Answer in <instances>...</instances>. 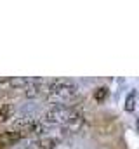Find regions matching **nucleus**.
<instances>
[{"label": "nucleus", "instance_id": "1", "mask_svg": "<svg viewBox=\"0 0 139 149\" xmlns=\"http://www.w3.org/2000/svg\"><path fill=\"white\" fill-rule=\"evenodd\" d=\"M75 94H77V85L68 81V80H54V81H51V85L45 90L47 99L52 101L54 104L66 101L70 97H73Z\"/></svg>", "mask_w": 139, "mask_h": 149}, {"label": "nucleus", "instance_id": "4", "mask_svg": "<svg viewBox=\"0 0 139 149\" xmlns=\"http://www.w3.org/2000/svg\"><path fill=\"white\" fill-rule=\"evenodd\" d=\"M58 144H59V139H58V137H51V135L38 137L33 142V146L37 149H54Z\"/></svg>", "mask_w": 139, "mask_h": 149}, {"label": "nucleus", "instance_id": "5", "mask_svg": "<svg viewBox=\"0 0 139 149\" xmlns=\"http://www.w3.org/2000/svg\"><path fill=\"white\" fill-rule=\"evenodd\" d=\"M16 114V106L12 102H4L0 104V123L4 121H9L11 118H14Z\"/></svg>", "mask_w": 139, "mask_h": 149}, {"label": "nucleus", "instance_id": "3", "mask_svg": "<svg viewBox=\"0 0 139 149\" xmlns=\"http://www.w3.org/2000/svg\"><path fill=\"white\" fill-rule=\"evenodd\" d=\"M26 137V132L23 130H16V128H9V130H4L0 134V146H16L19 141H23Z\"/></svg>", "mask_w": 139, "mask_h": 149}, {"label": "nucleus", "instance_id": "8", "mask_svg": "<svg viewBox=\"0 0 139 149\" xmlns=\"http://www.w3.org/2000/svg\"><path fill=\"white\" fill-rule=\"evenodd\" d=\"M106 90H108V88H106V87H103V92H99V88H98V92H96V99H101V97H104V95H106V94H108V92H106Z\"/></svg>", "mask_w": 139, "mask_h": 149}, {"label": "nucleus", "instance_id": "7", "mask_svg": "<svg viewBox=\"0 0 139 149\" xmlns=\"http://www.w3.org/2000/svg\"><path fill=\"white\" fill-rule=\"evenodd\" d=\"M45 90H44V87L40 85V81H33V83H30L26 88H25V95L26 97H37V95H40V94H44Z\"/></svg>", "mask_w": 139, "mask_h": 149}, {"label": "nucleus", "instance_id": "2", "mask_svg": "<svg viewBox=\"0 0 139 149\" xmlns=\"http://www.w3.org/2000/svg\"><path fill=\"white\" fill-rule=\"evenodd\" d=\"M73 114H75V111L71 109V106L58 102V104H52L51 108H47V111L44 114V121L49 123V125H56V123L66 125L73 118Z\"/></svg>", "mask_w": 139, "mask_h": 149}, {"label": "nucleus", "instance_id": "6", "mask_svg": "<svg viewBox=\"0 0 139 149\" xmlns=\"http://www.w3.org/2000/svg\"><path fill=\"white\" fill-rule=\"evenodd\" d=\"M47 132H49V123H45L44 120H37L33 125H32V128H30V132H28V134L45 137V134H47Z\"/></svg>", "mask_w": 139, "mask_h": 149}]
</instances>
